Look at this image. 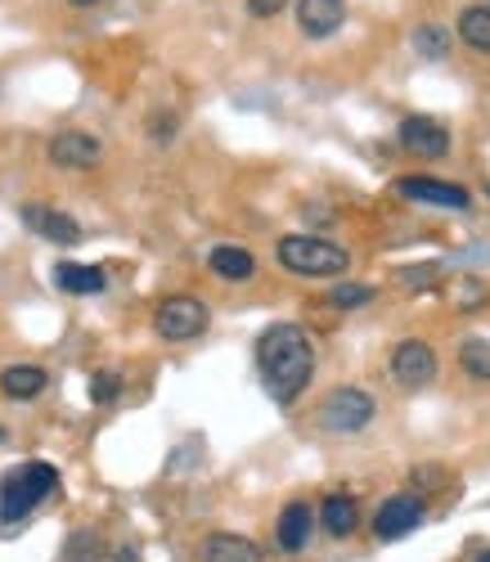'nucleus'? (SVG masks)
Segmentation results:
<instances>
[{
	"mask_svg": "<svg viewBox=\"0 0 490 562\" xmlns=\"http://www.w3.org/2000/svg\"><path fill=\"white\" fill-rule=\"evenodd\" d=\"M257 369L266 396L275 405H292L315 379V338L292 319H279L257 338Z\"/></svg>",
	"mask_w": 490,
	"mask_h": 562,
	"instance_id": "f257e3e1",
	"label": "nucleus"
},
{
	"mask_svg": "<svg viewBox=\"0 0 490 562\" xmlns=\"http://www.w3.org/2000/svg\"><path fill=\"white\" fill-rule=\"evenodd\" d=\"M55 495H59V468L55 463H41V459L19 463L0 477V522L14 527L23 518H32V513Z\"/></svg>",
	"mask_w": 490,
	"mask_h": 562,
	"instance_id": "f03ea898",
	"label": "nucleus"
},
{
	"mask_svg": "<svg viewBox=\"0 0 490 562\" xmlns=\"http://www.w3.org/2000/svg\"><path fill=\"white\" fill-rule=\"evenodd\" d=\"M275 257L288 274L302 279H347L352 270V252L333 239H320V234H283L275 244Z\"/></svg>",
	"mask_w": 490,
	"mask_h": 562,
	"instance_id": "7ed1b4c3",
	"label": "nucleus"
},
{
	"mask_svg": "<svg viewBox=\"0 0 490 562\" xmlns=\"http://www.w3.org/2000/svg\"><path fill=\"white\" fill-rule=\"evenodd\" d=\"M374 414H378V405H374L369 392H360V387H333L315 405V424L324 432H333V437H356V432H365L374 424Z\"/></svg>",
	"mask_w": 490,
	"mask_h": 562,
	"instance_id": "20e7f679",
	"label": "nucleus"
},
{
	"mask_svg": "<svg viewBox=\"0 0 490 562\" xmlns=\"http://www.w3.org/2000/svg\"><path fill=\"white\" fill-rule=\"evenodd\" d=\"M208 324H212V311L193 293H171L154 306V329L163 342H193L208 334Z\"/></svg>",
	"mask_w": 490,
	"mask_h": 562,
	"instance_id": "39448f33",
	"label": "nucleus"
},
{
	"mask_svg": "<svg viewBox=\"0 0 490 562\" xmlns=\"http://www.w3.org/2000/svg\"><path fill=\"white\" fill-rule=\"evenodd\" d=\"M397 194H401V199H410V203L446 207V212H468V207H472V194L464 190V184L432 180V176H401V180H397Z\"/></svg>",
	"mask_w": 490,
	"mask_h": 562,
	"instance_id": "423d86ee",
	"label": "nucleus"
},
{
	"mask_svg": "<svg viewBox=\"0 0 490 562\" xmlns=\"http://www.w3.org/2000/svg\"><path fill=\"white\" fill-rule=\"evenodd\" d=\"M19 221L36 234V239L55 244V248H73V244H81V225H77V216H68V212H59V207L23 203V207H19Z\"/></svg>",
	"mask_w": 490,
	"mask_h": 562,
	"instance_id": "0eeeda50",
	"label": "nucleus"
},
{
	"mask_svg": "<svg viewBox=\"0 0 490 562\" xmlns=\"http://www.w3.org/2000/svg\"><path fill=\"white\" fill-rule=\"evenodd\" d=\"M45 154H51V162L59 171H90V167H100L104 145H100V135H90V131H59Z\"/></svg>",
	"mask_w": 490,
	"mask_h": 562,
	"instance_id": "6e6552de",
	"label": "nucleus"
},
{
	"mask_svg": "<svg viewBox=\"0 0 490 562\" xmlns=\"http://www.w3.org/2000/svg\"><path fill=\"white\" fill-rule=\"evenodd\" d=\"M423 518H427L423 499H414V495H391V499L378 508V518H374V536H378L382 544L405 540L410 531H419V527H423Z\"/></svg>",
	"mask_w": 490,
	"mask_h": 562,
	"instance_id": "1a4fd4ad",
	"label": "nucleus"
},
{
	"mask_svg": "<svg viewBox=\"0 0 490 562\" xmlns=\"http://www.w3.org/2000/svg\"><path fill=\"white\" fill-rule=\"evenodd\" d=\"M391 379H397L401 387H427L436 379V356L423 338H405L397 342V351H391Z\"/></svg>",
	"mask_w": 490,
	"mask_h": 562,
	"instance_id": "9d476101",
	"label": "nucleus"
},
{
	"mask_svg": "<svg viewBox=\"0 0 490 562\" xmlns=\"http://www.w3.org/2000/svg\"><path fill=\"white\" fill-rule=\"evenodd\" d=\"M401 145H405L414 158L436 162V158H446V154H450V131L441 126L436 117L414 113V117H405V122H401Z\"/></svg>",
	"mask_w": 490,
	"mask_h": 562,
	"instance_id": "9b49d317",
	"label": "nucleus"
},
{
	"mask_svg": "<svg viewBox=\"0 0 490 562\" xmlns=\"http://www.w3.org/2000/svg\"><path fill=\"white\" fill-rule=\"evenodd\" d=\"M347 23V0H298V32L307 41H328Z\"/></svg>",
	"mask_w": 490,
	"mask_h": 562,
	"instance_id": "f8f14e48",
	"label": "nucleus"
},
{
	"mask_svg": "<svg viewBox=\"0 0 490 562\" xmlns=\"http://www.w3.org/2000/svg\"><path fill=\"white\" fill-rule=\"evenodd\" d=\"M311 536H315V508H311L307 499L283 504L279 522H275V544H279L283 553H302V549L311 544Z\"/></svg>",
	"mask_w": 490,
	"mask_h": 562,
	"instance_id": "ddd939ff",
	"label": "nucleus"
},
{
	"mask_svg": "<svg viewBox=\"0 0 490 562\" xmlns=\"http://www.w3.org/2000/svg\"><path fill=\"white\" fill-rule=\"evenodd\" d=\"M315 527H320L324 536H333V540H347V536L360 527V504H356V495L333 491V495L320 504V513H315Z\"/></svg>",
	"mask_w": 490,
	"mask_h": 562,
	"instance_id": "4468645a",
	"label": "nucleus"
},
{
	"mask_svg": "<svg viewBox=\"0 0 490 562\" xmlns=\"http://www.w3.org/2000/svg\"><path fill=\"white\" fill-rule=\"evenodd\" d=\"M199 562H261V549L248 536H234V531H212L199 544Z\"/></svg>",
	"mask_w": 490,
	"mask_h": 562,
	"instance_id": "2eb2a0df",
	"label": "nucleus"
},
{
	"mask_svg": "<svg viewBox=\"0 0 490 562\" xmlns=\"http://www.w3.org/2000/svg\"><path fill=\"white\" fill-rule=\"evenodd\" d=\"M45 387H51V373L41 364H5L0 369V396H10V401H36Z\"/></svg>",
	"mask_w": 490,
	"mask_h": 562,
	"instance_id": "dca6fc26",
	"label": "nucleus"
},
{
	"mask_svg": "<svg viewBox=\"0 0 490 562\" xmlns=\"http://www.w3.org/2000/svg\"><path fill=\"white\" fill-rule=\"evenodd\" d=\"M55 284L73 297H94V293H104L109 289V274L104 266H81V261H59L55 266Z\"/></svg>",
	"mask_w": 490,
	"mask_h": 562,
	"instance_id": "f3484780",
	"label": "nucleus"
},
{
	"mask_svg": "<svg viewBox=\"0 0 490 562\" xmlns=\"http://www.w3.org/2000/svg\"><path fill=\"white\" fill-rule=\"evenodd\" d=\"M208 266H212L216 279H225V284H248V279H257V257L248 248H234V244L212 248Z\"/></svg>",
	"mask_w": 490,
	"mask_h": 562,
	"instance_id": "a211bd4d",
	"label": "nucleus"
},
{
	"mask_svg": "<svg viewBox=\"0 0 490 562\" xmlns=\"http://www.w3.org/2000/svg\"><path fill=\"white\" fill-rule=\"evenodd\" d=\"M450 50H455V41H450V27L446 23H419L414 27V55L419 59H450Z\"/></svg>",
	"mask_w": 490,
	"mask_h": 562,
	"instance_id": "6ab92c4d",
	"label": "nucleus"
},
{
	"mask_svg": "<svg viewBox=\"0 0 490 562\" xmlns=\"http://www.w3.org/2000/svg\"><path fill=\"white\" fill-rule=\"evenodd\" d=\"M64 562H109V544L100 531H73L64 544Z\"/></svg>",
	"mask_w": 490,
	"mask_h": 562,
	"instance_id": "aec40b11",
	"label": "nucleus"
},
{
	"mask_svg": "<svg viewBox=\"0 0 490 562\" xmlns=\"http://www.w3.org/2000/svg\"><path fill=\"white\" fill-rule=\"evenodd\" d=\"M459 36L472 45V50L490 55V5H468L459 14Z\"/></svg>",
	"mask_w": 490,
	"mask_h": 562,
	"instance_id": "412c9836",
	"label": "nucleus"
},
{
	"mask_svg": "<svg viewBox=\"0 0 490 562\" xmlns=\"http://www.w3.org/2000/svg\"><path fill=\"white\" fill-rule=\"evenodd\" d=\"M459 364H464L468 379L490 383V338H468V342L459 347Z\"/></svg>",
	"mask_w": 490,
	"mask_h": 562,
	"instance_id": "4be33fe9",
	"label": "nucleus"
},
{
	"mask_svg": "<svg viewBox=\"0 0 490 562\" xmlns=\"http://www.w3.org/2000/svg\"><path fill=\"white\" fill-rule=\"evenodd\" d=\"M365 302H374V289L369 284H347V279H342L337 289H328V306H337V311H356Z\"/></svg>",
	"mask_w": 490,
	"mask_h": 562,
	"instance_id": "5701e85b",
	"label": "nucleus"
},
{
	"mask_svg": "<svg viewBox=\"0 0 490 562\" xmlns=\"http://www.w3.org/2000/svg\"><path fill=\"white\" fill-rule=\"evenodd\" d=\"M122 396V373H113V369H100L90 379V401L94 405H113Z\"/></svg>",
	"mask_w": 490,
	"mask_h": 562,
	"instance_id": "b1692460",
	"label": "nucleus"
},
{
	"mask_svg": "<svg viewBox=\"0 0 490 562\" xmlns=\"http://www.w3.org/2000/svg\"><path fill=\"white\" fill-rule=\"evenodd\" d=\"M149 135H154V145H171L176 139V113H163L149 122Z\"/></svg>",
	"mask_w": 490,
	"mask_h": 562,
	"instance_id": "393cba45",
	"label": "nucleus"
},
{
	"mask_svg": "<svg viewBox=\"0 0 490 562\" xmlns=\"http://www.w3.org/2000/svg\"><path fill=\"white\" fill-rule=\"evenodd\" d=\"M283 5H288V0H248V14L253 19H275Z\"/></svg>",
	"mask_w": 490,
	"mask_h": 562,
	"instance_id": "a878e982",
	"label": "nucleus"
},
{
	"mask_svg": "<svg viewBox=\"0 0 490 562\" xmlns=\"http://www.w3.org/2000/svg\"><path fill=\"white\" fill-rule=\"evenodd\" d=\"M68 5H77V10H90V5H100V0H68Z\"/></svg>",
	"mask_w": 490,
	"mask_h": 562,
	"instance_id": "bb28decb",
	"label": "nucleus"
},
{
	"mask_svg": "<svg viewBox=\"0 0 490 562\" xmlns=\"http://www.w3.org/2000/svg\"><path fill=\"white\" fill-rule=\"evenodd\" d=\"M477 562H490V549H486V553H481V558H477Z\"/></svg>",
	"mask_w": 490,
	"mask_h": 562,
	"instance_id": "cd10ccee",
	"label": "nucleus"
},
{
	"mask_svg": "<svg viewBox=\"0 0 490 562\" xmlns=\"http://www.w3.org/2000/svg\"><path fill=\"white\" fill-rule=\"evenodd\" d=\"M0 441H5V432H0Z\"/></svg>",
	"mask_w": 490,
	"mask_h": 562,
	"instance_id": "c85d7f7f",
	"label": "nucleus"
}]
</instances>
